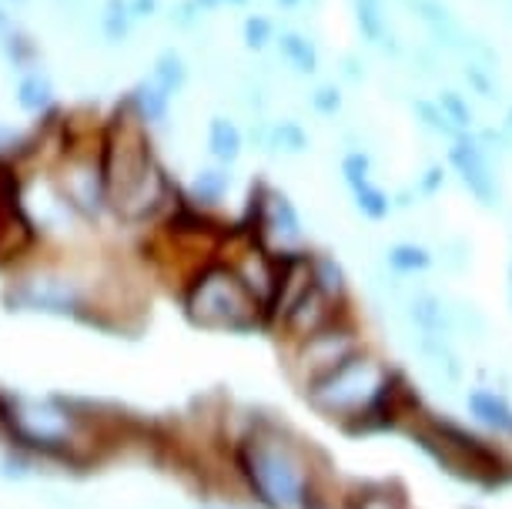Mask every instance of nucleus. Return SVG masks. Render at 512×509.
Listing matches in <instances>:
<instances>
[{
	"label": "nucleus",
	"instance_id": "obj_1",
	"mask_svg": "<svg viewBox=\"0 0 512 509\" xmlns=\"http://www.w3.org/2000/svg\"><path fill=\"white\" fill-rule=\"evenodd\" d=\"M0 426L27 453L47 459H84L94 456L101 436L98 422L81 406L64 399L7 396L0 399Z\"/></svg>",
	"mask_w": 512,
	"mask_h": 509
},
{
	"label": "nucleus",
	"instance_id": "obj_2",
	"mask_svg": "<svg viewBox=\"0 0 512 509\" xmlns=\"http://www.w3.org/2000/svg\"><path fill=\"white\" fill-rule=\"evenodd\" d=\"M185 312L201 329L245 332L255 329L262 302L248 292V285L235 275V268L211 265L191 278L185 288Z\"/></svg>",
	"mask_w": 512,
	"mask_h": 509
},
{
	"label": "nucleus",
	"instance_id": "obj_3",
	"mask_svg": "<svg viewBox=\"0 0 512 509\" xmlns=\"http://www.w3.org/2000/svg\"><path fill=\"white\" fill-rule=\"evenodd\" d=\"M238 463L251 493L262 499V503L275 509L302 503L305 469L295 459L292 449L285 446V439L272 436V432H251L245 443H241Z\"/></svg>",
	"mask_w": 512,
	"mask_h": 509
},
{
	"label": "nucleus",
	"instance_id": "obj_4",
	"mask_svg": "<svg viewBox=\"0 0 512 509\" xmlns=\"http://www.w3.org/2000/svg\"><path fill=\"white\" fill-rule=\"evenodd\" d=\"M4 299L14 312L88 315L91 309V292L84 278L57 265H37L11 278V285L4 288Z\"/></svg>",
	"mask_w": 512,
	"mask_h": 509
},
{
	"label": "nucleus",
	"instance_id": "obj_5",
	"mask_svg": "<svg viewBox=\"0 0 512 509\" xmlns=\"http://www.w3.org/2000/svg\"><path fill=\"white\" fill-rule=\"evenodd\" d=\"M382 392V376L362 355H349L342 366H335L328 376L312 382V402L318 409L345 416V412H359L372 406Z\"/></svg>",
	"mask_w": 512,
	"mask_h": 509
},
{
	"label": "nucleus",
	"instance_id": "obj_6",
	"mask_svg": "<svg viewBox=\"0 0 512 509\" xmlns=\"http://www.w3.org/2000/svg\"><path fill=\"white\" fill-rule=\"evenodd\" d=\"M54 188L81 218H98L108 208V188H104L101 155L98 158H67Z\"/></svg>",
	"mask_w": 512,
	"mask_h": 509
},
{
	"label": "nucleus",
	"instance_id": "obj_7",
	"mask_svg": "<svg viewBox=\"0 0 512 509\" xmlns=\"http://www.w3.org/2000/svg\"><path fill=\"white\" fill-rule=\"evenodd\" d=\"M352 355V342L345 332L338 329H318L312 335H305L302 345V369L315 379L328 376L335 366H342L345 359Z\"/></svg>",
	"mask_w": 512,
	"mask_h": 509
},
{
	"label": "nucleus",
	"instance_id": "obj_8",
	"mask_svg": "<svg viewBox=\"0 0 512 509\" xmlns=\"http://www.w3.org/2000/svg\"><path fill=\"white\" fill-rule=\"evenodd\" d=\"M258 228H262L265 238H278L282 245L302 242V222H298L292 201L285 195H275V191H268L262 205H258Z\"/></svg>",
	"mask_w": 512,
	"mask_h": 509
},
{
	"label": "nucleus",
	"instance_id": "obj_9",
	"mask_svg": "<svg viewBox=\"0 0 512 509\" xmlns=\"http://www.w3.org/2000/svg\"><path fill=\"white\" fill-rule=\"evenodd\" d=\"M409 7L415 11V17L429 27L432 41H436L439 51H452V54H462V41H466V31L462 24L452 17L439 0H409Z\"/></svg>",
	"mask_w": 512,
	"mask_h": 509
},
{
	"label": "nucleus",
	"instance_id": "obj_10",
	"mask_svg": "<svg viewBox=\"0 0 512 509\" xmlns=\"http://www.w3.org/2000/svg\"><path fill=\"white\" fill-rule=\"evenodd\" d=\"M452 165L459 168L462 181H466V185L489 205L492 195H496V188H492V168H489V161L482 155L479 144L469 138H459L456 148H452Z\"/></svg>",
	"mask_w": 512,
	"mask_h": 509
},
{
	"label": "nucleus",
	"instance_id": "obj_11",
	"mask_svg": "<svg viewBox=\"0 0 512 509\" xmlns=\"http://www.w3.org/2000/svg\"><path fill=\"white\" fill-rule=\"evenodd\" d=\"M355 4V24H359L362 37L375 47H382L385 54H399V34L392 31L389 24V14H385V4L382 0H352Z\"/></svg>",
	"mask_w": 512,
	"mask_h": 509
},
{
	"label": "nucleus",
	"instance_id": "obj_12",
	"mask_svg": "<svg viewBox=\"0 0 512 509\" xmlns=\"http://www.w3.org/2000/svg\"><path fill=\"white\" fill-rule=\"evenodd\" d=\"M131 111L141 124H161L171 114V94L154 78H144L131 91Z\"/></svg>",
	"mask_w": 512,
	"mask_h": 509
},
{
	"label": "nucleus",
	"instance_id": "obj_13",
	"mask_svg": "<svg viewBox=\"0 0 512 509\" xmlns=\"http://www.w3.org/2000/svg\"><path fill=\"white\" fill-rule=\"evenodd\" d=\"M14 101H17V108L27 114H41L51 108V101H54V81L47 78L41 67H31V71H24L21 81H17Z\"/></svg>",
	"mask_w": 512,
	"mask_h": 509
},
{
	"label": "nucleus",
	"instance_id": "obj_14",
	"mask_svg": "<svg viewBox=\"0 0 512 509\" xmlns=\"http://www.w3.org/2000/svg\"><path fill=\"white\" fill-rule=\"evenodd\" d=\"M241 144H245V138H241L238 124L231 118L215 114V118L208 121V151L215 161H221V165H235L241 158Z\"/></svg>",
	"mask_w": 512,
	"mask_h": 509
},
{
	"label": "nucleus",
	"instance_id": "obj_15",
	"mask_svg": "<svg viewBox=\"0 0 512 509\" xmlns=\"http://www.w3.org/2000/svg\"><path fill=\"white\" fill-rule=\"evenodd\" d=\"M278 54L302 78H312L318 71V47L298 31H282V37H278Z\"/></svg>",
	"mask_w": 512,
	"mask_h": 509
},
{
	"label": "nucleus",
	"instance_id": "obj_16",
	"mask_svg": "<svg viewBox=\"0 0 512 509\" xmlns=\"http://www.w3.org/2000/svg\"><path fill=\"white\" fill-rule=\"evenodd\" d=\"M131 31H134V17H131L128 0H104V7H101V37L104 41L111 47H121L131 41Z\"/></svg>",
	"mask_w": 512,
	"mask_h": 509
},
{
	"label": "nucleus",
	"instance_id": "obj_17",
	"mask_svg": "<svg viewBox=\"0 0 512 509\" xmlns=\"http://www.w3.org/2000/svg\"><path fill=\"white\" fill-rule=\"evenodd\" d=\"M151 78L158 81L161 88L171 94V98H178V94L185 91V84H188V61L175 51V47H168V51H161L158 57H154Z\"/></svg>",
	"mask_w": 512,
	"mask_h": 509
},
{
	"label": "nucleus",
	"instance_id": "obj_18",
	"mask_svg": "<svg viewBox=\"0 0 512 509\" xmlns=\"http://www.w3.org/2000/svg\"><path fill=\"white\" fill-rule=\"evenodd\" d=\"M268 151H282V155H305L308 151V131L298 121H275L265 134Z\"/></svg>",
	"mask_w": 512,
	"mask_h": 509
},
{
	"label": "nucleus",
	"instance_id": "obj_19",
	"mask_svg": "<svg viewBox=\"0 0 512 509\" xmlns=\"http://www.w3.org/2000/svg\"><path fill=\"white\" fill-rule=\"evenodd\" d=\"M228 188H231V175L228 171H221V168H201L195 181H191V198H195V205L201 208H211V205H218L221 198L228 195Z\"/></svg>",
	"mask_w": 512,
	"mask_h": 509
},
{
	"label": "nucleus",
	"instance_id": "obj_20",
	"mask_svg": "<svg viewBox=\"0 0 512 509\" xmlns=\"http://www.w3.org/2000/svg\"><path fill=\"white\" fill-rule=\"evenodd\" d=\"M0 47H4V57L11 61V67H17V71H31V67H34L37 47H34V41L24 31L11 27V31L0 37Z\"/></svg>",
	"mask_w": 512,
	"mask_h": 509
},
{
	"label": "nucleus",
	"instance_id": "obj_21",
	"mask_svg": "<svg viewBox=\"0 0 512 509\" xmlns=\"http://www.w3.org/2000/svg\"><path fill=\"white\" fill-rule=\"evenodd\" d=\"M241 41H245L248 51H265L268 44L275 41V24L268 21L265 14H248L245 24H241Z\"/></svg>",
	"mask_w": 512,
	"mask_h": 509
},
{
	"label": "nucleus",
	"instance_id": "obj_22",
	"mask_svg": "<svg viewBox=\"0 0 512 509\" xmlns=\"http://www.w3.org/2000/svg\"><path fill=\"white\" fill-rule=\"evenodd\" d=\"M439 108H442V114L452 121V128H469L472 124V108H469V101L462 98L459 91H452V88H446L439 94Z\"/></svg>",
	"mask_w": 512,
	"mask_h": 509
},
{
	"label": "nucleus",
	"instance_id": "obj_23",
	"mask_svg": "<svg viewBox=\"0 0 512 509\" xmlns=\"http://www.w3.org/2000/svg\"><path fill=\"white\" fill-rule=\"evenodd\" d=\"M412 114L415 118H419L425 128L429 131H436V134H456V128H452V121L446 118V114H442V108L436 101H412Z\"/></svg>",
	"mask_w": 512,
	"mask_h": 509
},
{
	"label": "nucleus",
	"instance_id": "obj_24",
	"mask_svg": "<svg viewBox=\"0 0 512 509\" xmlns=\"http://www.w3.org/2000/svg\"><path fill=\"white\" fill-rule=\"evenodd\" d=\"M355 198H359V208L369 218H385V215H389V198H385V191L375 188L372 181H365V185L355 188Z\"/></svg>",
	"mask_w": 512,
	"mask_h": 509
},
{
	"label": "nucleus",
	"instance_id": "obj_25",
	"mask_svg": "<svg viewBox=\"0 0 512 509\" xmlns=\"http://www.w3.org/2000/svg\"><path fill=\"white\" fill-rule=\"evenodd\" d=\"M462 78H466L472 88H476L482 98L492 101V98H499V88H496V74L486 71V67H479V64H462Z\"/></svg>",
	"mask_w": 512,
	"mask_h": 509
},
{
	"label": "nucleus",
	"instance_id": "obj_26",
	"mask_svg": "<svg viewBox=\"0 0 512 509\" xmlns=\"http://www.w3.org/2000/svg\"><path fill=\"white\" fill-rule=\"evenodd\" d=\"M308 101H312L315 114H325V118L342 111V91H338L335 84H318V88L308 94Z\"/></svg>",
	"mask_w": 512,
	"mask_h": 509
},
{
	"label": "nucleus",
	"instance_id": "obj_27",
	"mask_svg": "<svg viewBox=\"0 0 512 509\" xmlns=\"http://www.w3.org/2000/svg\"><path fill=\"white\" fill-rule=\"evenodd\" d=\"M389 265L399 268V272H415V268H425L429 265V255L415 245H395L389 252Z\"/></svg>",
	"mask_w": 512,
	"mask_h": 509
},
{
	"label": "nucleus",
	"instance_id": "obj_28",
	"mask_svg": "<svg viewBox=\"0 0 512 509\" xmlns=\"http://www.w3.org/2000/svg\"><path fill=\"white\" fill-rule=\"evenodd\" d=\"M201 7L195 0H178L175 7H171V27H178V31H198L201 24Z\"/></svg>",
	"mask_w": 512,
	"mask_h": 509
},
{
	"label": "nucleus",
	"instance_id": "obj_29",
	"mask_svg": "<svg viewBox=\"0 0 512 509\" xmlns=\"http://www.w3.org/2000/svg\"><path fill=\"white\" fill-rule=\"evenodd\" d=\"M342 171H345V178H349V185L359 188L369 181V158H365L362 151H352V155L342 161Z\"/></svg>",
	"mask_w": 512,
	"mask_h": 509
},
{
	"label": "nucleus",
	"instance_id": "obj_30",
	"mask_svg": "<svg viewBox=\"0 0 512 509\" xmlns=\"http://www.w3.org/2000/svg\"><path fill=\"white\" fill-rule=\"evenodd\" d=\"M342 78L352 81V84H359L365 78V61L359 54H345L342 57Z\"/></svg>",
	"mask_w": 512,
	"mask_h": 509
},
{
	"label": "nucleus",
	"instance_id": "obj_31",
	"mask_svg": "<svg viewBox=\"0 0 512 509\" xmlns=\"http://www.w3.org/2000/svg\"><path fill=\"white\" fill-rule=\"evenodd\" d=\"M128 7H131L134 24H138V21H151V17L158 14L161 0H128Z\"/></svg>",
	"mask_w": 512,
	"mask_h": 509
},
{
	"label": "nucleus",
	"instance_id": "obj_32",
	"mask_svg": "<svg viewBox=\"0 0 512 509\" xmlns=\"http://www.w3.org/2000/svg\"><path fill=\"white\" fill-rule=\"evenodd\" d=\"M439 178H442V171H439V168H432V171H429V178H425V188H436V185H439Z\"/></svg>",
	"mask_w": 512,
	"mask_h": 509
},
{
	"label": "nucleus",
	"instance_id": "obj_33",
	"mask_svg": "<svg viewBox=\"0 0 512 509\" xmlns=\"http://www.w3.org/2000/svg\"><path fill=\"white\" fill-rule=\"evenodd\" d=\"M275 4H282V7H298L302 0H275Z\"/></svg>",
	"mask_w": 512,
	"mask_h": 509
},
{
	"label": "nucleus",
	"instance_id": "obj_34",
	"mask_svg": "<svg viewBox=\"0 0 512 509\" xmlns=\"http://www.w3.org/2000/svg\"><path fill=\"white\" fill-rule=\"evenodd\" d=\"M225 4H235V7H241V4H248V0H225Z\"/></svg>",
	"mask_w": 512,
	"mask_h": 509
},
{
	"label": "nucleus",
	"instance_id": "obj_35",
	"mask_svg": "<svg viewBox=\"0 0 512 509\" xmlns=\"http://www.w3.org/2000/svg\"><path fill=\"white\" fill-rule=\"evenodd\" d=\"M4 4H24V0H4Z\"/></svg>",
	"mask_w": 512,
	"mask_h": 509
},
{
	"label": "nucleus",
	"instance_id": "obj_36",
	"mask_svg": "<svg viewBox=\"0 0 512 509\" xmlns=\"http://www.w3.org/2000/svg\"><path fill=\"white\" fill-rule=\"evenodd\" d=\"M506 121H509V131H512V108H509V118Z\"/></svg>",
	"mask_w": 512,
	"mask_h": 509
},
{
	"label": "nucleus",
	"instance_id": "obj_37",
	"mask_svg": "<svg viewBox=\"0 0 512 509\" xmlns=\"http://www.w3.org/2000/svg\"><path fill=\"white\" fill-rule=\"evenodd\" d=\"M315 4H318V0H315Z\"/></svg>",
	"mask_w": 512,
	"mask_h": 509
}]
</instances>
